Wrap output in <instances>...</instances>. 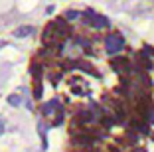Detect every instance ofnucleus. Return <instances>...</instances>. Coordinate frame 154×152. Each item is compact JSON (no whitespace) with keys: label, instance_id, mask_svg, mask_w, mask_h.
Listing matches in <instances>:
<instances>
[{"label":"nucleus","instance_id":"1","mask_svg":"<svg viewBox=\"0 0 154 152\" xmlns=\"http://www.w3.org/2000/svg\"><path fill=\"white\" fill-rule=\"evenodd\" d=\"M122 48H125V38H122L121 34H111V36L105 38V49H107L109 55L119 54Z\"/></svg>","mask_w":154,"mask_h":152},{"label":"nucleus","instance_id":"3","mask_svg":"<svg viewBox=\"0 0 154 152\" xmlns=\"http://www.w3.org/2000/svg\"><path fill=\"white\" fill-rule=\"evenodd\" d=\"M34 34V28L32 26H20L14 30V36L16 38H28V36H32Z\"/></svg>","mask_w":154,"mask_h":152},{"label":"nucleus","instance_id":"9","mask_svg":"<svg viewBox=\"0 0 154 152\" xmlns=\"http://www.w3.org/2000/svg\"><path fill=\"white\" fill-rule=\"evenodd\" d=\"M4 132V125H2V123H0V134Z\"/></svg>","mask_w":154,"mask_h":152},{"label":"nucleus","instance_id":"6","mask_svg":"<svg viewBox=\"0 0 154 152\" xmlns=\"http://www.w3.org/2000/svg\"><path fill=\"white\" fill-rule=\"evenodd\" d=\"M8 103L14 105V107H18V105H20V97H18V95H10V97H8Z\"/></svg>","mask_w":154,"mask_h":152},{"label":"nucleus","instance_id":"5","mask_svg":"<svg viewBox=\"0 0 154 152\" xmlns=\"http://www.w3.org/2000/svg\"><path fill=\"white\" fill-rule=\"evenodd\" d=\"M34 99H42V83L36 79V87H34Z\"/></svg>","mask_w":154,"mask_h":152},{"label":"nucleus","instance_id":"4","mask_svg":"<svg viewBox=\"0 0 154 152\" xmlns=\"http://www.w3.org/2000/svg\"><path fill=\"white\" fill-rule=\"evenodd\" d=\"M30 73L34 75V79H40V75H42V65H38V63H34V65L30 67Z\"/></svg>","mask_w":154,"mask_h":152},{"label":"nucleus","instance_id":"7","mask_svg":"<svg viewBox=\"0 0 154 152\" xmlns=\"http://www.w3.org/2000/svg\"><path fill=\"white\" fill-rule=\"evenodd\" d=\"M65 18H67V20H75V18H79V12H75V10H67V12H65Z\"/></svg>","mask_w":154,"mask_h":152},{"label":"nucleus","instance_id":"8","mask_svg":"<svg viewBox=\"0 0 154 152\" xmlns=\"http://www.w3.org/2000/svg\"><path fill=\"white\" fill-rule=\"evenodd\" d=\"M148 123H150V125H154V109L150 111V115H148Z\"/></svg>","mask_w":154,"mask_h":152},{"label":"nucleus","instance_id":"2","mask_svg":"<svg viewBox=\"0 0 154 152\" xmlns=\"http://www.w3.org/2000/svg\"><path fill=\"white\" fill-rule=\"evenodd\" d=\"M83 22L93 26V28H107L109 26V20L105 18V16L95 14L93 10H85V12H83Z\"/></svg>","mask_w":154,"mask_h":152}]
</instances>
